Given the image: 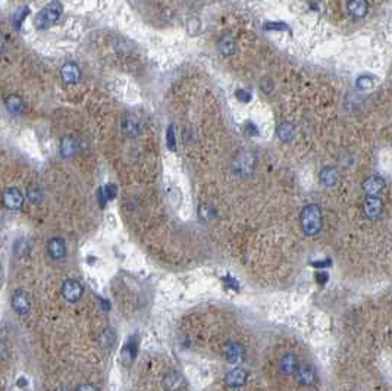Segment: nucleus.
Here are the masks:
<instances>
[{"label":"nucleus","instance_id":"6e6552de","mask_svg":"<svg viewBox=\"0 0 392 391\" xmlns=\"http://www.w3.org/2000/svg\"><path fill=\"white\" fill-rule=\"evenodd\" d=\"M361 187L366 196H378L380 191L385 189V179L379 175H370L363 181Z\"/></svg>","mask_w":392,"mask_h":391},{"label":"nucleus","instance_id":"7c9ffc66","mask_svg":"<svg viewBox=\"0 0 392 391\" xmlns=\"http://www.w3.org/2000/svg\"><path fill=\"white\" fill-rule=\"evenodd\" d=\"M357 86H358V89L366 90L369 89V87H372V86H373V83L370 81V78H367V76H361V78H358Z\"/></svg>","mask_w":392,"mask_h":391},{"label":"nucleus","instance_id":"39448f33","mask_svg":"<svg viewBox=\"0 0 392 391\" xmlns=\"http://www.w3.org/2000/svg\"><path fill=\"white\" fill-rule=\"evenodd\" d=\"M254 166V156L250 151H242L237 156V159L234 161V171L238 172L241 175L250 174L253 171Z\"/></svg>","mask_w":392,"mask_h":391},{"label":"nucleus","instance_id":"423d86ee","mask_svg":"<svg viewBox=\"0 0 392 391\" xmlns=\"http://www.w3.org/2000/svg\"><path fill=\"white\" fill-rule=\"evenodd\" d=\"M22 202H24V197H22V193L15 187H9V189L5 190L3 193V203L8 209L11 211H16L22 206Z\"/></svg>","mask_w":392,"mask_h":391},{"label":"nucleus","instance_id":"ddd939ff","mask_svg":"<svg viewBox=\"0 0 392 391\" xmlns=\"http://www.w3.org/2000/svg\"><path fill=\"white\" fill-rule=\"evenodd\" d=\"M245 379H247V374L242 369L237 368V369H232V371H229L228 374H227L225 382L231 388H238L241 385H244Z\"/></svg>","mask_w":392,"mask_h":391},{"label":"nucleus","instance_id":"20e7f679","mask_svg":"<svg viewBox=\"0 0 392 391\" xmlns=\"http://www.w3.org/2000/svg\"><path fill=\"white\" fill-rule=\"evenodd\" d=\"M62 296L66 302H78L82 296V285L76 279H66L62 285Z\"/></svg>","mask_w":392,"mask_h":391},{"label":"nucleus","instance_id":"c85d7f7f","mask_svg":"<svg viewBox=\"0 0 392 391\" xmlns=\"http://www.w3.org/2000/svg\"><path fill=\"white\" fill-rule=\"evenodd\" d=\"M166 143H167V147L171 150H175V136H174V129L172 126L167 128V133H166Z\"/></svg>","mask_w":392,"mask_h":391},{"label":"nucleus","instance_id":"a878e982","mask_svg":"<svg viewBox=\"0 0 392 391\" xmlns=\"http://www.w3.org/2000/svg\"><path fill=\"white\" fill-rule=\"evenodd\" d=\"M103 341H101V344L103 346H107V347H110L112 344H114V340H115V334H114V331L112 329H106L104 332H103Z\"/></svg>","mask_w":392,"mask_h":391},{"label":"nucleus","instance_id":"f704fd0d","mask_svg":"<svg viewBox=\"0 0 392 391\" xmlns=\"http://www.w3.org/2000/svg\"><path fill=\"white\" fill-rule=\"evenodd\" d=\"M266 30H276V28H279V30H284V28H287V27L284 25H276V24H267V25L265 27Z\"/></svg>","mask_w":392,"mask_h":391},{"label":"nucleus","instance_id":"0eeeda50","mask_svg":"<svg viewBox=\"0 0 392 391\" xmlns=\"http://www.w3.org/2000/svg\"><path fill=\"white\" fill-rule=\"evenodd\" d=\"M244 354H245V350L240 343H227L223 347V356L229 363H234V365L240 363L244 359Z\"/></svg>","mask_w":392,"mask_h":391},{"label":"nucleus","instance_id":"72a5a7b5","mask_svg":"<svg viewBox=\"0 0 392 391\" xmlns=\"http://www.w3.org/2000/svg\"><path fill=\"white\" fill-rule=\"evenodd\" d=\"M237 97L242 101L250 100V94H248L247 91H242V90H238V91H237Z\"/></svg>","mask_w":392,"mask_h":391},{"label":"nucleus","instance_id":"aec40b11","mask_svg":"<svg viewBox=\"0 0 392 391\" xmlns=\"http://www.w3.org/2000/svg\"><path fill=\"white\" fill-rule=\"evenodd\" d=\"M182 384H184V379H182V377H181V375H178V374H175V372H174V374H169L163 381L164 388H166L167 391H177Z\"/></svg>","mask_w":392,"mask_h":391},{"label":"nucleus","instance_id":"5701e85b","mask_svg":"<svg viewBox=\"0 0 392 391\" xmlns=\"http://www.w3.org/2000/svg\"><path fill=\"white\" fill-rule=\"evenodd\" d=\"M22 105H24V103L21 100V97H18V96H9V97L6 99V108H8V111L12 115L21 114Z\"/></svg>","mask_w":392,"mask_h":391},{"label":"nucleus","instance_id":"6ab92c4d","mask_svg":"<svg viewBox=\"0 0 392 391\" xmlns=\"http://www.w3.org/2000/svg\"><path fill=\"white\" fill-rule=\"evenodd\" d=\"M76 150H78V144H76V140L74 137H65L61 141V153L65 158L72 156Z\"/></svg>","mask_w":392,"mask_h":391},{"label":"nucleus","instance_id":"2eb2a0df","mask_svg":"<svg viewBox=\"0 0 392 391\" xmlns=\"http://www.w3.org/2000/svg\"><path fill=\"white\" fill-rule=\"evenodd\" d=\"M122 131H124V134H125L127 137H129V139L137 137L139 134L138 121H137L132 115L124 116V119H122Z\"/></svg>","mask_w":392,"mask_h":391},{"label":"nucleus","instance_id":"1a4fd4ad","mask_svg":"<svg viewBox=\"0 0 392 391\" xmlns=\"http://www.w3.org/2000/svg\"><path fill=\"white\" fill-rule=\"evenodd\" d=\"M13 310L19 315H24L30 310V296L24 290H16L12 296Z\"/></svg>","mask_w":392,"mask_h":391},{"label":"nucleus","instance_id":"473e14b6","mask_svg":"<svg viewBox=\"0 0 392 391\" xmlns=\"http://www.w3.org/2000/svg\"><path fill=\"white\" fill-rule=\"evenodd\" d=\"M316 281L320 285L326 284V281H328V274H326V272H319V274H316Z\"/></svg>","mask_w":392,"mask_h":391},{"label":"nucleus","instance_id":"b1692460","mask_svg":"<svg viewBox=\"0 0 392 391\" xmlns=\"http://www.w3.org/2000/svg\"><path fill=\"white\" fill-rule=\"evenodd\" d=\"M26 197L31 203H40L43 199V191L38 186H30L26 189Z\"/></svg>","mask_w":392,"mask_h":391},{"label":"nucleus","instance_id":"393cba45","mask_svg":"<svg viewBox=\"0 0 392 391\" xmlns=\"http://www.w3.org/2000/svg\"><path fill=\"white\" fill-rule=\"evenodd\" d=\"M199 216L204 219V221H209L213 218V207L210 204H203L202 207L199 209Z\"/></svg>","mask_w":392,"mask_h":391},{"label":"nucleus","instance_id":"412c9836","mask_svg":"<svg viewBox=\"0 0 392 391\" xmlns=\"http://www.w3.org/2000/svg\"><path fill=\"white\" fill-rule=\"evenodd\" d=\"M294 133H295L294 125L290 122H282L276 129L279 140H282V141H291L292 137H294Z\"/></svg>","mask_w":392,"mask_h":391},{"label":"nucleus","instance_id":"9b49d317","mask_svg":"<svg viewBox=\"0 0 392 391\" xmlns=\"http://www.w3.org/2000/svg\"><path fill=\"white\" fill-rule=\"evenodd\" d=\"M47 253L53 260H61L66 254V246L65 241L59 237H53L47 243Z\"/></svg>","mask_w":392,"mask_h":391},{"label":"nucleus","instance_id":"a211bd4d","mask_svg":"<svg viewBox=\"0 0 392 391\" xmlns=\"http://www.w3.org/2000/svg\"><path fill=\"white\" fill-rule=\"evenodd\" d=\"M235 40L232 36H222V37L219 38V41H217V49L219 51L222 53V55H225V56H231V55H234V51H235Z\"/></svg>","mask_w":392,"mask_h":391},{"label":"nucleus","instance_id":"7ed1b4c3","mask_svg":"<svg viewBox=\"0 0 392 391\" xmlns=\"http://www.w3.org/2000/svg\"><path fill=\"white\" fill-rule=\"evenodd\" d=\"M363 211L369 219H378L383 212V202L378 196H366L363 203Z\"/></svg>","mask_w":392,"mask_h":391},{"label":"nucleus","instance_id":"9d476101","mask_svg":"<svg viewBox=\"0 0 392 391\" xmlns=\"http://www.w3.org/2000/svg\"><path fill=\"white\" fill-rule=\"evenodd\" d=\"M295 377H297L298 384H301L304 387H309V385H313L315 381H316V371L312 365H301L298 366V369L295 372Z\"/></svg>","mask_w":392,"mask_h":391},{"label":"nucleus","instance_id":"f3484780","mask_svg":"<svg viewBox=\"0 0 392 391\" xmlns=\"http://www.w3.org/2000/svg\"><path fill=\"white\" fill-rule=\"evenodd\" d=\"M319 178H320L322 184H325L326 187H333L338 183V172L333 166H325L320 171Z\"/></svg>","mask_w":392,"mask_h":391},{"label":"nucleus","instance_id":"f8f14e48","mask_svg":"<svg viewBox=\"0 0 392 391\" xmlns=\"http://www.w3.org/2000/svg\"><path fill=\"white\" fill-rule=\"evenodd\" d=\"M367 9H369V5L366 0H348L347 2V11L355 19L363 18L367 13Z\"/></svg>","mask_w":392,"mask_h":391},{"label":"nucleus","instance_id":"cd10ccee","mask_svg":"<svg viewBox=\"0 0 392 391\" xmlns=\"http://www.w3.org/2000/svg\"><path fill=\"white\" fill-rule=\"evenodd\" d=\"M103 190H104V194H106L107 200H114L115 197H116V194H118V189H116L115 184H107Z\"/></svg>","mask_w":392,"mask_h":391},{"label":"nucleus","instance_id":"bb28decb","mask_svg":"<svg viewBox=\"0 0 392 391\" xmlns=\"http://www.w3.org/2000/svg\"><path fill=\"white\" fill-rule=\"evenodd\" d=\"M26 13H28V8H24V9H19L18 12L13 15V22H15V27H16V28H19V25H21V22L24 21Z\"/></svg>","mask_w":392,"mask_h":391},{"label":"nucleus","instance_id":"f257e3e1","mask_svg":"<svg viewBox=\"0 0 392 391\" xmlns=\"http://www.w3.org/2000/svg\"><path fill=\"white\" fill-rule=\"evenodd\" d=\"M300 224L305 236L313 237L322 228V211L317 204H307L300 215Z\"/></svg>","mask_w":392,"mask_h":391},{"label":"nucleus","instance_id":"dca6fc26","mask_svg":"<svg viewBox=\"0 0 392 391\" xmlns=\"http://www.w3.org/2000/svg\"><path fill=\"white\" fill-rule=\"evenodd\" d=\"M61 75L64 78L65 83L68 84H74L79 80V68L76 66L75 63L68 62L65 63L62 66V71H61Z\"/></svg>","mask_w":392,"mask_h":391},{"label":"nucleus","instance_id":"f03ea898","mask_svg":"<svg viewBox=\"0 0 392 391\" xmlns=\"http://www.w3.org/2000/svg\"><path fill=\"white\" fill-rule=\"evenodd\" d=\"M62 3L61 2H58V0H54V2H51L49 3L46 8H43L38 15L36 16V27H37L38 30H44V28H47V27L53 25L59 18H61V15H62Z\"/></svg>","mask_w":392,"mask_h":391},{"label":"nucleus","instance_id":"2f4dec72","mask_svg":"<svg viewBox=\"0 0 392 391\" xmlns=\"http://www.w3.org/2000/svg\"><path fill=\"white\" fill-rule=\"evenodd\" d=\"M75 391H99V388L91 384H82V385H78Z\"/></svg>","mask_w":392,"mask_h":391},{"label":"nucleus","instance_id":"c756f323","mask_svg":"<svg viewBox=\"0 0 392 391\" xmlns=\"http://www.w3.org/2000/svg\"><path fill=\"white\" fill-rule=\"evenodd\" d=\"M26 250H28V246H26L25 240H19L16 244H15V254H16V256H22V254H25Z\"/></svg>","mask_w":392,"mask_h":391},{"label":"nucleus","instance_id":"4468645a","mask_svg":"<svg viewBox=\"0 0 392 391\" xmlns=\"http://www.w3.org/2000/svg\"><path fill=\"white\" fill-rule=\"evenodd\" d=\"M279 368H281V372H282L284 375H292V374H295L297 369H298L297 357L291 353L282 356V359H281V362H279Z\"/></svg>","mask_w":392,"mask_h":391},{"label":"nucleus","instance_id":"4be33fe9","mask_svg":"<svg viewBox=\"0 0 392 391\" xmlns=\"http://www.w3.org/2000/svg\"><path fill=\"white\" fill-rule=\"evenodd\" d=\"M135 354H137V341L129 340L127 343V346L124 347V350H122V359H124V362L128 365L131 360H134Z\"/></svg>","mask_w":392,"mask_h":391}]
</instances>
